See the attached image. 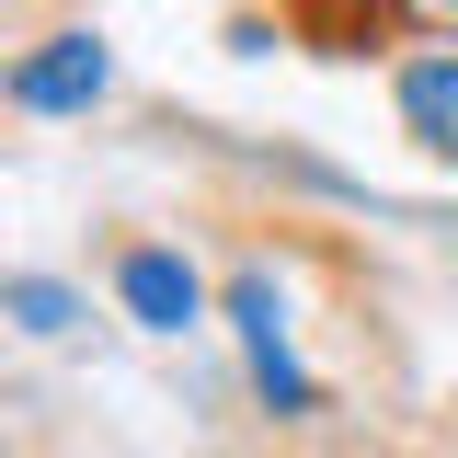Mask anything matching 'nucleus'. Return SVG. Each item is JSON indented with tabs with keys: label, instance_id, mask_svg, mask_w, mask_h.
Instances as JSON below:
<instances>
[{
	"label": "nucleus",
	"instance_id": "7ed1b4c3",
	"mask_svg": "<svg viewBox=\"0 0 458 458\" xmlns=\"http://www.w3.org/2000/svg\"><path fill=\"white\" fill-rule=\"evenodd\" d=\"M114 286H126V310H138L149 333H183V321L207 310V286H195V264H183V252H126V264H114Z\"/></svg>",
	"mask_w": 458,
	"mask_h": 458
},
{
	"label": "nucleus",
	"instance_id": "20e7f679",
	"mask_svg": "<svg viewBox=\"0 0 458 458\" xmlns=\"http://www.w3.org/2000/svg\"><path fill=\"white\" fill-rule=\"evenodd\" d=\"M401 126L424 149H458V57H412L401 69Z\"/></svg>",
	"mask_w": 458,
	"mask_h": 458
},
{
	"label": "nucleus",
	"instance_id": "f257e3e1",
	"mask_svg": "<svg viewBox=\"0 0 458 458\" xmlns=\"http://www.w3.org/2000/svg\"><path fill=\"white\" fill-rule=\"evenodd\" d=\"M104 81H114L104 35H47V47L12 69V104L23 114H81V104H104Z\"/></svg>",
	"mask_w": 458,
	"mask_h": 458
},
{
	"label": "nucleus",
	"instance_id": "f03ea898",
	"mask_svg": "<svg viewBox=\"0 0 458 458\" xmlns=\"http://www.w3.org/2000/svg\"><path fill=\"white\" fill-rule=\"evenodd\" d=\"M229 321H241V344H252L264 401H276V412H310V378H298V355H286V298H276V276H241V286H229Z\"/></svg>",
	"mask_w": 458,
	"mask_h": 458
},
{
	"label": "nucleus",
	"instance_id": "39448f33",
	"mask_svg": "<svg viewBox=\"0 0 458 458\" xmlns=\"http://www.w3.org/2000/svg\"><path fill=\"white\" fill-rule=\"evenodd\" d=\"M12 321H23V333H69V321H81V298H69L57 276H12Z\"/></svg>",
	"mask_w": 458,
	"mask_h": 458
}]
</instances>
